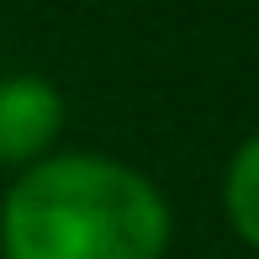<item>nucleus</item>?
<instances>
[{
	"label": "nucleus",
	"mask_w": 259,
	"mask_h": 259,
	"mask_svg": "<svg viewBox=\"0 0 259 259\" xmlns=\"http://www.w3.org/2000/svg\"><path fill=\"white\" fill-rule=\"evenodd\" d=\"M6 259H164L169 206L148 175L106 154H58L21 169L0 206Z\"/></svg>",
	"instance_id": "f257e3e1"
},
{
	"label": "nucleus",
	"mask_w": 259,
	"mask_h": 259,
	"mask_svg": "<svg viewBox=\"0 0 259 259\" xmlns=\"http://www.w3.org/2000/svg\"><path fill=\"white\" fill-rule=\"evenodd\" d=\"M64 127V96L37 74L0 79V164L32 169Z\"/></svg>",
	"instance_id": "f03ea898"
},
{
	"label": "nucleus",
	"mask_w": 259,
	"mask_h": 259,
	"mask_svg": "<svg viewBox=\"0 0 259 259\" xmlns=\"http://www.w3.org/2000/svg\"><path fill=\"white\" fill-rule=\"evenodd\" d=\"M222 206H228V222L249 249H259V133H249L238 143V154L228 159V175H222Z\"/></svg>",
	"instance_id": "7ed1b4c3"
}]
</instances>
